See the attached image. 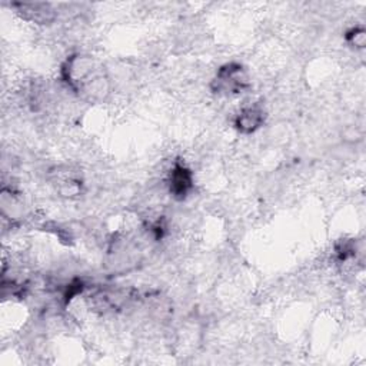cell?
<instances>
[{"label":"cell","instance_id":"1","mask_svg":"<svg viewBox=\"0 0 366 366\" xmlns=\"http://www.w3.org/2000/svg\"><path fill=\"white\" fill-rule=\"evenodd\" d=\"M60 74L66 86L89 103L104 100L110 92V81L103 66L90 54L69 56L61 64Z\"/></svg>","mask_w":366,"mask_h":366},{"label":"cell","instance_id":"2","mask_svg":"<svg viewBox=\"0 0 366 366\" xmlns=\"http://www.w3.org/2000/svg\"><path fill=\"white\" fill-rule=\"evenodd\" d=\"M210 89L216 94L237 96L250 89V80L246 69L237 63L230 61L220 66L212 79Z\"/></svg>","mask_w":366,"mask_h":366},{"label":"cell","instance_id":"3","mask_svg":"<svg viewBox=\"0 0 366 366\" xmlns=\"http://www.w3.org/2000/svg\"><path fill=\"white\" fill-rule=\"evenodd\" d=\"M167 190L176 200H184L194 187L192 169L182 160H176L167 174Z\"/></svg>","mask_w":366,"mask_h":366},{"label":"cell","instance_id":"4","mask_svg":"<svg viewBox=\"0 0 366 366\" xmlns=\"http://www.w3.org/2000/svg\"><path fill=\"white\" fill-rule=\"evenodd\" d=\"M266 110L262 103H252L243 106L234 116L233 126L242 134H252L257 132L266 122Z\"/></svg>","mask_w":366,"mask_h":366},{"label":"cell","instance_id":"5","mask_svg":"<svg viewBox=\"0 0 366 366\" xmlns=\"http://www.w3.org/2000/svg\"><path fill=\"white\" fill-rule=\"evenodd\" d=\"M16 13L31 23L49 24L56 19V9L50 3H13Z\"/></svg>","mask_w":366,"mask_h":366},{"label":"cell","instance_id":"6","mask_svg":"<svg viewBox=\"0 0 366 366\" xmlns=\"http://www.w3.org/2000/svg\"><path fill=\"white\" fill-rule=\"evenodd\" d=\"M346 41L355 49H363L366 41V33L362 26H355L346 31Z\"/></svg>","mask_w":366,"mask_h":366}]
</instances>
